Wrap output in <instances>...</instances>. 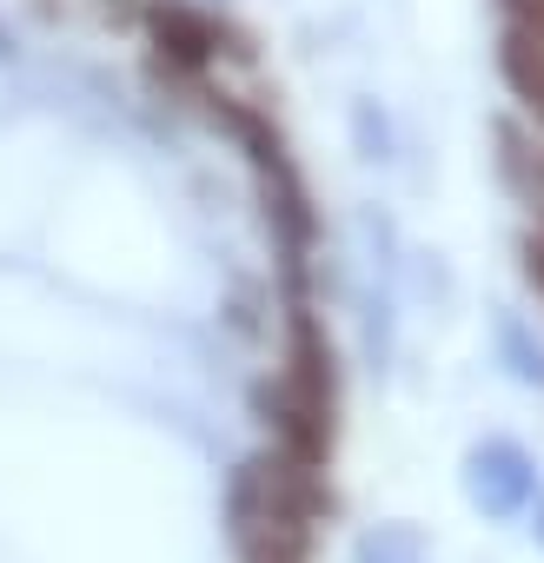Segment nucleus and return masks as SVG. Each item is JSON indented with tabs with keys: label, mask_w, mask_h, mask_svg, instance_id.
Wrapping results in <instances>:
<instances>
[{
	"label": "nucleus",
	"mask_w": 544,
	"mask_h": 563,
	"mask_svg": "<svg viewBox=\"0 0 544 563\" xmlns=\"http://www.w3.org/2000/svg\"><path fill=\"white\" fill-rule=\"evenodd\" d=\"M265 424L280 431V451L300 471H319L333 451V352L326 332L313 325V312H293V339H286V372L280 385H265Z\"/></svg>",
	"instance_id": "f03ea898"
},
{
	"label": "nucleus",
	"mask_w": 544,
	"mask_h": 563,
	"mask_svg": "<svg viewBox=\"0 0 544 563\" xmlns=\"http://www.w3.org/2000/svg\"><path fill=\"white\" fill-rule=\"evenodd\" d=\"M352 563H425V537L412 523H372L352 543Z\"/></svg>",
	"instance_id": "423d86ee"
},
{
	"label": "nucleus",
	"mask_w": 544,
	"mask_h": 563,
	"mask_svg": "<svg viewBox=\"0 0 544 563\" xmlns=\"http://www.w3.org/2000/svg\"><path fill=\"white\" fill-rule=\"evenodd\" d=\"M153 41H160L166 60H179V67H193V74L219 54L213 21H206V14H186V8H153Z\"/></svg>",
	"instance_id": "20e7f679"
},
{
	"label": "nucleus",
	"mask_w": 544,
	"mask_h": 563,
	"mask_svg": "<svg viewBox=\"0 0 544 563\" xmlns=\"http://www.w3.org/2000/svg\"><path fill=\"white\" fill-rule=\"evenodd\" d=\"M498 67H504V80H511V93L544 120V34H531V27H504V47H498Z\"/></svg>",
	"instance_id": "39448f33"
},
{
	"label": "nucleus",
	"mask_w": 544,
	"mask_h": 563,
	"mask_svg": "<svg viewBox=\"0 0 544 563\" xmlns=\"http://www.w3.org/2000/svg\"><path fill=\"white\" fill-rule=\"evenodd\" d=\"M524 272H531V286L544 292V232H531V239H524Z\"/></svg>",
	"instance_id": "1a4fd4ad"
},
{
	"label": "nucleus",
	"mask_w": 544,
	"mask_h": 563,
	"mask_svg": "<svg viewBox=\"0 0 544 563\" xmlns=\"http://www.w3.org/2000/svg\"><path fill=\"white\" fill-rule=\"evenodd\" d=\"M524 517H531V537H537V550H544V490L531 497V510H524Z\"/></svg>",
	"instance_id": "9d476101"
},
{
	"label": "nucleus",
	"mask_w": 544,
	"mask_h": 563,
	"mask_svg": "<svg viewBox=\"0 0 544 563\" xmlns=\"http://www.w3.org/2000/svg\"><path fill=\"white\" fill-rule=\"evenodd\" d=\"M458 477H465L471 510L491 517V523L524 517L531 497H537V464H531V451H524L518 438H478V444L465 451V471H458Z\"/></svg>",
	"instance_id": "7ed1b4c3"
},
{
	"label": "nucleus",
	"mask_w": 544,
	"mask_h": 563,
	"mask_svg": "<svg viewBox=\"0 0 544 563\" xmlns=\"http://www.w3.org/2000/svg\"><path fill=\"white\" fill-rule=\"evenodd\" d=\"M504 8H511V21H518V27L544 34V0H504Z\"/></svg>",
	"instance_id": "6e6552de"
},
{
	"label": "nucleus",
	"mask_w": 544,
	"mask_h": 563,
	"mask_svg": "<svg viewBox=\"0 0 544 563\" xmlns=\"http://www.w3.org/2000/svg\"><path fill=\"white\" fill-rule=\"evenodd\" d=\"M319 471H300L286 451H259L232 471L226 523L239 563H313Z\"/></svg>",
	"instance_id": "f257e3e1"
},
{
	"label": "nucleus",
	"mask_w": 544,
	"mask_h": 563,
	"mask_svg": "<svg viewBox=\"0 0 544 563\" xmlns=\"http://www.w3.org/2000/svg\"><path fill=\"white\" fill-rule=\"evenodd\" d=\"M498 352H504L511 378H524V385H544V352L531 345V332H524L518 319H504V325H498Z\"/></svg>",
	"instance_id": "0eeeda50"
}]
</instances>
